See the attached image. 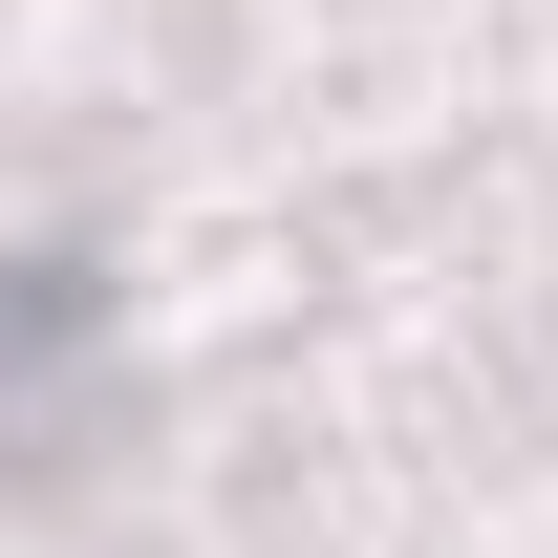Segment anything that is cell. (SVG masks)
<instances>
[{
  "label": "cell",
  "instance_id": "obj_1",
  "mask_svg": "<svg viewBox=\"0 0 558 558\" xmlns=\"http://www.w3.org/2000/svg\"><path fill=\"white\" fill-rule=\"evenodd\" d=\"M86 323H108V279H86V258H0V409H22V387H65Z\"/></svg>",
  "mask_w": 558,
  "mask_h": 558
}]
</instances>
